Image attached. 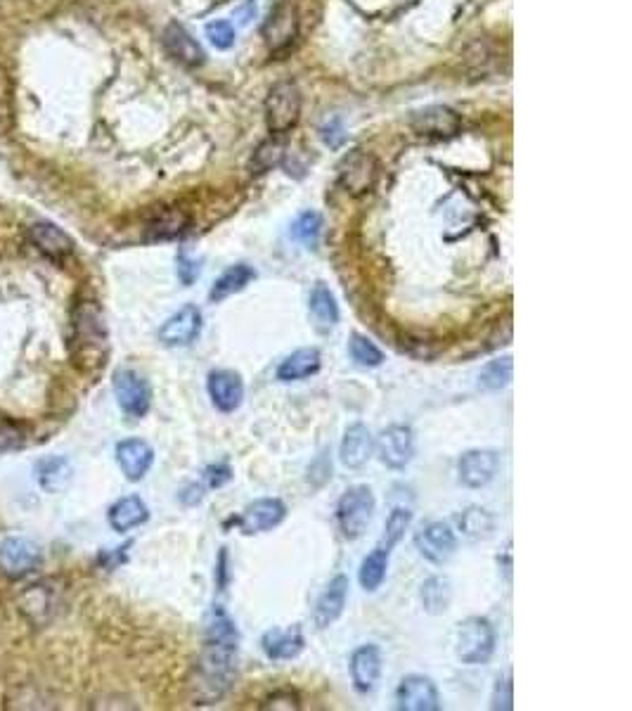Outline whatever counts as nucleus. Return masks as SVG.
<instances>
[{
	"label": "nucleus",
	"instance_id": "nucleus-1",
	"mask_svg": "<svg viewBox=\"0 0 632 711\" xmlns=\"http://www.w3.org/2000/svg\"><path fill=\"white\" fill-rule=\"evenodd\" d=\"M237 659H240V631L235 621L221 607H216L206 621L204 648L190 683L195 704H216L235 688Z\"/></svg>",
	"mask_w": 632,
	"mask_h": 711
},
{
	"label": "nucleus",
	"instance_id": "nucleus-2",
	"mask_svg": "<svg viewBox=\"0 0 632 711\" xmlns=\"http://www.w3.org/2000/svg\"><path fill=\"white\" fill-rule=\"evenodd\" d=\"M301 107L303 98L299 86H296L292 79L277 81L268 91L266 107H263L268 131L273 133V136H285V133L292 131L301 119Z\"/></svg>",
	"mask_w": 632,
	"mask_h": 711
},
{
	"label": "nucleus",
	"instance_id": "nucleus-3",
	"mask_svg": "<svg viewBox=\"0 0 632 711\" xmlns=\"http://www.w3.org/2000/svg\"><path fill=\"white\" fill-rule=\"evenodd\" d=\"M495 645H498V636H495L493 624L486 617L464 619L460 629H457L455 652L462 664H488L495 652Z\"/></svg>",
	"mask_w": 632,
	"mask_h": 711
},
{
	"label": "nucleus",
	"instance_id": "nucleus-4",
	"mask_svg": "<svg viewBox=\"0 0 632 711\" xmlns=\"http://www.w3.org/2000/svg\"><path fill=\"white\" fill-rule=\"evenodd\" d=\"M374 510H377V501L370 486L358 484L351 486L337 503V522L341 529V536L348 541H356L370 527Z\"/></svg>",
	"mask_w": 632,
	"mask_h": 711
},
{
	"label": "nucleus",
	"instance_id": "nucleus-5",
	"mask_svg": "<svg viewBox=\"0 0 632 711\" xmlns=\"http://www.w3.org/2000/svg\"><path fill=\"white\" fill-rule=\"evenodd\" d=\"M339 185L351 197H363L374 188L379 176V164L370 152L351 150L339 162Z\"/></svg>",
	"mask_w": 632,
	"mask_h": 711
},
{
	"label": "nucleus",
	"instance_id": "nucleus-6",
	"mask_svg": "<svg viewBox=\"0 0 632 711\" xmlns=\"http://www.w3.org/2000/svg\"><path fill=\"white\" fill-rule=\"evenodd\" d=\"M412 133L427 140H450L462 131V117L446 105H431L412 112Z\"/></svg>",
	"mask_w": 632,
	"mask_h": 711
},
{
	"label": "nucleus",
	"instance_id": "nucleus-7",
	"mask_svg": "<svg viewBox=\"0 0 632 711\" xmlns=\"http://www.w3.org/2000/svg\"><path fill=\"white\" fill-rule=\"evenodd\" d=\"M114 396L121 411L131 418H143L152 406V389L143 375L135 370H116L114 373Z\"/></svg>",
	"mask_w": 632,
	"mask_h": 711
},
{
	"label": "nucleus",
	"instance_id": "nucleus-8",
	"mask_svg": "<svg viewBox=\"0 0 632 711\" xmlns=\"http://www.w3.org/2000/svg\"><path fill=\"white\" fill-rule=\"evenodd\" d=\"M374 451L379 460L391 470H403L410 465L415 456V432L408 425H391L386 427L377 439H374Z\"/></svg>",
	"mask_w": 632,
	"mask_h": 711
},
{
	"label": "nucleus",
	"instance_id": "nucleus-9",
	"mask_svg": "<svg viewBox=\"0 0 632 711\" xmlns=\"http://www.w3.org/2000/svg\"><path fill=\"white\" fill-rule=\"evenodd\" d=\"M261 34L270 53L289 50L299 38V10L292 3H277L263 24Z\"/></svg>",
	"mask_w": 632,
	"mask_h": 711
},
{
	"label": "nucleus",
	"instance_id": "nucleus-10",
	"mask_svg": "<svg viewBox=\"0 0 632 711\" xmlns=\"http://www.w3.org/2000/svg\"><path fill=\"white\" fill-rule=\"evenodd\" d=\"M74 339L81 351H93L95 358H100L107 347V328L105 318L95 301H81L74 313Z\"/></svg>",
	"mask_w": 632,
	"mask_h": 711
},
{
	"label": "nucleus",
	"instance_id": "nucleus-11",
	"mask_svg": "<svg viewBox=\"0 0 632 711\" xmlns=\"http://www.w3.org/2000/svg\"><path fill=\"white\" fill-rule=\"evenodd\" d=\"M500 470V453L493 448H474L457 460V477L467 489H483Z\"/></svg>",
	"mask_w": 632,
	"mask_h": 711
},
{
	"label": "nucleus",
	"instance_id": "nucleus-12",
	"mask_svg": "<svg viewBox=\"0 0 632 711\" xmlns=\"http://www.w3.org/2000/svg\"><path fill=\"white\" fill-rule=\"evenodd\" d=\"M202 332V311L195 304H185L159 328V342L169 349L190 347Z\"/></svg>",
	"mask_w": 632,
	"mask_h": 711
},
{
	"label": "nucleus",
	"instance_id": "nucleus-13",
	"mask_svg": "<svg viewBox=\"0 0 632 711\" xmlns=\"http://www.w3.org/2000/svg\"><path fill=\"white\" fill-rule=\"evenodd\" d=\"M287 517V505L280 501V498H259V501L249 503L240 517H237L235 524L240 527L242 534L254 536L263 534V531H270L275 527H280Z\"/></svg>",
	"mask_w": 632,
	"mask_h": 711
},
{
	"label": "nucleus",
	"instance_id": "nucleus-14",
	"mask_svg": "<svg viewBox=\"0 0 632 711\" xmlns=\"http://www.w3.org/2000/svg\"><path fill=\"white\" fill-rule=\"evenodd\" d=\"M41 565V550L29 538H5L0 543V572L10 579L27 576Z\"/></svg>",
	"mask_w": 632,
	"mask_h": 711
},
{
	"label": "nucleus",
	"instance_id": "nucleus-15",
	"mask_svg": "<svg viewBox=\"0 0 632 711\" xmlns=\"http://www.w3.org/2000/svg\"><path fill=\"white\" fill-rule=\"evenodd\" d=\"M396 707L401 711H438L441 695L427 676H405L396 690Z\"/></svg>",
	"mask_w": 632,
	"mask_h": 711
},
{
	"label": "nucleus",
	"instance_id": "nucleus-16",
	"mask_svg": "<svg viewBox=\"0 0 632 711\" xmlns=\"http://www.w3.org/2000/svg\"><path fill=\"white\" fill-rule=\"evenodd\" d=\"M19 612L24 614V619L34 626H45L55 619L57 614V591L50 581H41V584H31L24 588L22 595L17 600Z\"/></svg>",
	"mask_w": 632,
	"mask_h": 711
},
{
	"label": "nucleus",
	"instance_id": "nucleus-17",
	"mask_svg": "<svg viewBox=\"0 0 632 711\" xmlns=\"http://www.w3.org/2000/svg\"><path fill=\"white\" fill-rule=\"evenodd\" d=\"M415 546L424 560L434 562V565H446L450 557L455 555L457 536L446 522H431L429 527L417 531Z\"/></svg>",
	"mask_w": 632,
	"mask_h": 711
},
{
	"label": "nucleus",
	"instance_id": "nucleus-18",
	"mask_svg": "<svg viewBox=\"0 0 632 711\" xmlns=\"http://www.w3.org/2000/svg\"><path fill=\"white\" fill-rule=\"evenodd\" d=\"M206 392H209V399L218 411L235 413L244 401L242 375L228 368L211 370L209 377H206Z\"/></svg>",
	"mask_w": 632,
	"mask_h": 711
},
{
	"label": "nucleus",
	"instance_id": "nucleus-19",
	"mask_svg": "<svg viewBox=\"0 0 632 711\" xmlns=\"http://www.w3.org/2000/svg\"><path fill=\"white\" fill-rule=\"evenodd\" d=\"M348 576L346 574H337L334 579L327 584L325 591L315 602V610H313V621L315 626H318L320 631L330 629L332 624H337V619L344 614L346 600H348Z\"/></svg>",
	"mask_w": 632,
	"mask_h": 711
},
{
	"label": "nucleus",
	"instance_id": "nucleus-20",
	"mask_svg": "<svg viewBox=\"0 0 632 711\" xmlns=\"http://www.w3.org/2000/svg\"><path fill=\"white\" fill-rule=\"evenodd\" d=\"M382 652L377 645H360L351 655V681L358 693H372L382 678Z\"/></svg>",
	"mask_w": 632,
	"mask_h": 711
},
{
	"label": "nucleus",
	"instance_id": "nucleus-21",
	"mask_svg": "<svg viewBox=\"0 0 632 711\" xmlns=\"http://www.w3.org/2000/svg\"><path fill=\"white\" fill-rule=\"evenodd\" d=\"M372 456H374V437L370 427L363 425V422H356V425L348 427L339 448V458L341 463H344V467H348V470H360V467L370 463Z\"/></svg>",
	"mask_w": 632,
	"mask_h": 711
},
{
	"label": "nucleus",
	"instance_id": "nucleus-22",
	"mask_svg": "<svg viewBox=\"0 0 632 711\" xmlns=\"http://www.w3.org/2000/svg\"><path fill=\"white\" fill-rule=\"evenodd\" d=\"M116 463L128 482H140L154 463L152 446L143 439H124L116 444Z\"/></svg>",
	"mask_w": 632,
	"mask_h": 711
},
{
	"label": "nucleus",
	"instance_id": "nucleus-23",
	"mask_svg": "<svg viewBox=\"0 0 632 711\" xmlns=\"http://www.w3.org/2000/svg\"><path fill=\"white\" fill-rule=\"evenodd\" d=\"M164 48L173 60L185 64V67H202L206 60L204 48L199 46L197 38H192L190 31L180 27L178 22H171L164 29Z\"/></svg>",
	"mask_w": 632,
	"mask_h": 711
},
{
	"label": "nucleus",
	"instance_id": "nucleus-24",
	"mask_svg": "<svg viewBox=\"0 0 632 711\" xmlns=\"http://www.w3.org/2000/svg\"><path fill=\"white\" fill-rule=\"evenodd\" d=\"M303 633L299 626H287V629H270L263 633L261 648L273 662H287V659L299 657L303 652Z\"/></svg>",
	"mask_w": 632,
	"mask_h": 711
},
{
	"label": "nucleus",
	"instance_id": "nucleus-25",
	"mask_svg": "<svg viewBox=\"0 0 632 711\" xmlns=\"http://www.w3.org/2000/svg\"><path fill=\"white\" fill-rule=\"evenodd\" d=\"M29 240L38 252L55 261H60L74 252L72 237L64 233L62 228L53 226V223H34V226L29 228Z\"/></svg>",
	"mask_w": 632,
	"mask_h": 711
},
{
	"label": "nucleus",
	"instance_id": "nucleus-26",
	"mask_svg": "<svg viewBox=\"0 0 632 711\" xmlns=\"http://www.w3.org/2000/svg\"><path fill=\"white\" fill-rule=\"evenodd\" d=\"M308 311H311L315 330L322 332V335L337 328L339 304H337V297H334L332 290L325 283H318L313 287L311 299H308Z\"/></svg>",
	"mask_w": 632,
	"mask_h": 711
},
{
	"label": "nucleus",
	"instance_id": "nucleus-27",
	"mask_svg": "<svg viewBox=\"0 0 632 711\" xmlns=\"http://www.w3.org/2000/svg\"><path fill=\"white\" fill-rule=\"evenodd\" d=\"M322 365V356L315 347L296 349L285 361L277 365V380L280 382H299L315 375Z\"/></svg>",
	"mask_w": 632,
	"mask_h": 711
},
{
	"label": "nucleus",
	"instance_id": "nucleus-28",
	"mask_svg": "<svg viewBox=\"0 0 632 711\" xmlns=\"http://www.w3.org/2000/svg\"><path fill=\"white\" fill-rule=\"evenodd\" d=\"M150 520V508L140 496H126L109 508V527L119 534H126Z\"/></svg>",
	"mask_w": 632,
	"mask_h": 711
},
{
	"label": "nucleus",
	"instance_id": "nucleus-29",
	"mask_svg": "<svg viewBox=\"0 0 632 711\" xmlns=\"http://www.w3.org/2000/svg\"><path fill=\"white\" fill-rule=\"evenodd\" d=\"M74 477V467L67 458H45L36 465V479L48 493H57L67 489Z\"/></svg>",
	"mask_w": 632,
	"mask_h": 711
},
{
	"label": "nucleus",
	"instance_id": "nucleus-30",
	"mask_svg": "<svg viewBox=\"0 0 632 711\" xmlns=\"http://www.w3.org/2000/svg\"><path fill=\"white\" fill-rule=\"evenodd\" d=\"M419 600L427 614H443L453 602V584L446 576H429L419 588Z\"/></svg>",
	"mask_w": 632,
	"mask_h": 711
},
{
	"label": "nucleus",
	"instance_id": "nucleus-31",
	"mask_svg": "<svg viewBox=\"0 0 632 711\" xmlns=\"http://www.w3.org/2000/svg\"><path fill=\"white\" fill-rule=\"evenodd\" d=\"M190 228V216L180 209H161L154 219L147 223V237L150 240H173Z\"/></svg>",
	"mask_w": 632,
	"mask_h": 711
},
{
	"label": "nucleus",
	"instance_id": "nucleus-32",
	"mask_svg": "<svg viewBox=\"0 0 632 711\" xmlns=\"http://www.w3.org/2000/svg\"><path fill=\"white\" fill-rule=\"evenodd\" d=\"M389 557H391L389 548L377 546L363 560V565H360V572H358V581L367 593H374L382 588L386 572H389Z\"/></svg>",
	"mask_w": 632,
	"mask_h": 711
},
{
	"label": "nucleus",
	"instance_id": "nucleus-33",
	"mask_svg": "<svg viewBox=\"0 0 632 711\" xmlns=\"http://www.w3.org/2000/svg\"><path fill=\"white\" fill-rule=\"evenodd\" d=\"M254 278H256V271L251 266H247V264L230 266L228 271H225L221 278L216 280L214 287H211L209 299L214 301V304H218V301H223V299L232 297V294L242 292Z\"/></svg>",
	"mask_w": 632,
	"mask_h": 711
},
{
	"label": "nucleus",
	"instance_id": "nucleus-34",
	"mask_svg": "<svg viewBox=\"0 0 632 711\" xmlns=\"http://www.w3.org/2000/svg\"><path fill=\"white\" fill-rule=\"evenodd\" d=\"M282 159H285V145H282L280 138L273 136L256 147L254 155H251L249 171L254 176H263L268 174V171L277 169V166L282 164Z\"/></svg>",
	"mask_w": 632,
	"mask_h": 711
},
{
	"label": "nucleus",
	"instance_id": "nucleus-35",
	"mask_svg": "<svg viewBox=\"0 0 632 711\" xmlns=\"http://www.w3.org/2000/svg\"><path fill=\"white\" fill-rule=\"evenodd\" d=\"M460 531L467 538H474V541H481V538H488L495 529V517L490 515L486 508H479V505H472L460 515Z\"/></svg>",
	"mask_w": 632,
	"mask_h": 711
},
{
	"label": "nucleus",
	"instance_id": "nucleus-36",
	"mask_svg": "<svg viewBox=\"0 0 632 711\" xmlns=\"http://www.w3.org/2000/svg\"><path fill=\"white\" fill-rule=\"evenodd\" d=\"M320 233H322V216L318 211H303V214H299V219L292 223V237L308 249L318 245Z\"/></svg>",
	"mask_w": 632,
	"mask_h": 711
},
{
	"label": "nucleus",
	"instance_id": "nucleus-37",
	"mask_svg": "<svg viewBox=\"0 0 632 711\" xmlns=\"http://www.w3.org/2000/svg\"><path fill=\"white\" fill-rule=\"evenodd\" d=\"M348 354L360 368H379L384 363V351L363 335H353L348 342Z\"/></svg>",
	"mask_w": 632,
	"mask_h": 711
},
{
	"label": "nucleus",
	"instance_id": "nucleus-38",
	"mask_svg": "<svg viewBox=\"0 0 632 711\" xmlns=\"http://www.w3.org/2000/svg\"><path fill=\"white\" fill-rule=\"evenodd\" d=\"M512 358L502 356L498 361H490L486 368L481 370L479 384L483 389H488V392H498V389L507 387L509 382H512Z\"/></svg>",
	"mask_w": 632,
	"mask_h": 711
},
{
	"label": "nucleus",
	"instance_id": "nucleus-39",
	"mask_svg": "<svg viewBox=\"0 0 632 711\" xmlns=\"http://www.w3.org/2000/svg\"><path fill=\"white\" fill-rule=\"evenodd\" d=\"M410 524H412V512L408 508H396L389 515V520H386V527H384V536H382V543L379 546H384V548H396L398 543L403 541V536H405V531L410 529Z\"/></svg>",
	"mask_w": 632,
	"mask_h": 711
},
{
	"label": "nucleus",
	"instance_id": "nucleus-40",
	"mask_svg": "<svg viewBox=\"0 0 632 711\" xmlns=\"http://www.w3.org/2000/svg\"><path fill=\"white\" fill-rule=\"evenodd\" d=\"M206 38H209L218 50H228L232 48V43H235V29H232V24L225 22V19H216V22L206 24Z\"/></svg>",
	"mask_w": 632,
	"mask_h": 711
},
{
	"label": "nucleus",
	"instance_id": "nucleus-41",
	"mask_svg": "<svg viewBox=\"0 0 632 711\" xmlns=\"http://www.w3.org/2000/svg\"><path fill=\"white\" fill-rule=\"evenodd\" d=\"M24 444V427L17 422H0V453L15 451Z\"/></svg>",
	"mask_w": 632,
	"mask_h": 711
},
{
	"label": "nucleus",
	"instance_id": "nucleus-42",
	"mask_svg": "<svg viewBox=\"0 0 632 711\" xmlns=\"http://www.w3.org/2000/svg\"><path fill=\"white\" fill-rule=\"evenodd\" d=\"M490 707L500 709V711H512L514 709V683H512V676L502 678V681H498V685H495L493 704H490Z\"/></svg>",
	"mask_w": 632,
	"mask_h": 711
},
{
	"label": "nucleus",
	"instance_id": "nucleus-43",
	"mask_svg": "<svg viewBox=\"0 0 632 711\" xmlns=\"http://www.w3.org/2000/svg\"><path fill=\"white\" fill-rule=\"evenodd\" d=\"M320 138H322V143L325 145H330L332 150H337V147H341L346 143V131H344V126H341V119H330V121H325L320 128Z\"/></svg>",
	"mask_w": 632,
	"mask_h": 711
},
{
	"label": "nucleus",
	"instance_id": "nucleus-44",
	"mask_svg": "<svg viewBox=\"0 0 632 711\" xmlns=\"http://www.w3.org/2000/svg\"><path fill=\"white\" fill-rule=\"evenodd\" d=\"M204 477H206V484H209L211 489H221V486H225L232 479V470H230L228 463H216V465L206 467Z\"/></svg>",
	"mask_w": 632,
	"mask_h": 711
},
{
	"label": "nucleus",
	"instance_id": "nucleus-45",
	"mask_svg": "<svg viewBox=\"0 0 632 711\" xmlns=\"http://www.w3.org/2000/svg\"><path fill=\"white\" fill-rule=\"evenodd\" d=\"M261 709H299V700L292 693H273Z\"/></svg>",
	"mask_w": 632,
	"mask_h": 711
},
{
	"label": "nucleus",
	"instance_id": "nucleus-46",
	"mask_svg": "<svg viewBox=\"0 0 632 711\" xmlns=\"http://www.w3.org/2000/svg\"><path fill=\"white\" fill-rule=\"evenodd\" d=\"M178 275H180V280H183L185 285H190L192 280H195L199 275V266L195 264V261H187L185 256H180V259H178Z\"/></svg>",
	"mask_w": 632,
	"mask_h": 711
},
{
	"label": "nucleus",
	"instance_id": "nucleus-47",
	"mask_svg": "<svg viewBox=\"0 0 632 711\" xmlns=\"http://www.w3.org/2000/svg\"><path fill=\"white\" fill-rule=\"evenodd\" d=\"M202 498H204V486H199V484H190L180 491V501H183L185 505H197L199 501H202Z\"/></svg>",
	"mask_w": 632,
	"mask_h": 711
},
{
	"label": "nucleus",
	"instance_id": "nucleus-48",
	"mask_svg": "<svg viewBox=\"0 0 632 711\" xmlns=\"http://www.w3.org/2000/svg\"><path fill=\"white\" fill-rule=\"evenodd\" d=\"M235 15H237V19H240L242 24H249L251 17L256 15V3H254V0H249V3H244V8H237Z\"/></svg>",
	"mask_w": 632,
	"mask_h": 711
}]
</instances>
